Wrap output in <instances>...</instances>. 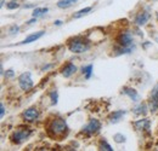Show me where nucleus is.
I'll list each match as a JSON object with an SVG mask.
<instances>
[{
  "instance_id": "nucleus-20",
  "label": "nucleus",
  "mask_w": 158,
  "mask_h": 151,
  "mask_svg": "<svg viewBox=\"0 0 158 151\" xmlns=\"http://www.w3.org/2000/svg\"><path fill=\"white\" fill-rule=\"evenodd\" d=\"M83 74H85V77L86 79H90V76L93 74V65H88L85 68H83Z\"/></svg>"
},
{
  "instance_id": "nucleus-18",
  "label": "nucleus",
  "mask_w": 158,
  "mask_h": 151,
  "mask_svg": "<svg viewBox=\"0 0 158 151\" xmlns=\"http://www.w3.org/2000/svg\"><path fill=\"white\" fill-rule=\"evenodd\" d=\"M91 11V7H85V9H83V10H80L78 11L77 14H74V18H80V17H83V16H85V15H88L89 12Z\"/></svg>"
},
{
  "instance_id": "nucleus-11",
  "label": "nucleus",
  "mask_w": 158,
  "mask_h": 151,
  "mask_svg": "<svg viewBox=\"0 0 158 151\" xmlns=\"http://www.w3.org/2000/svg\"><path fill=\"white\" fill-rule=\"evenodd\" d=\"M148 19H150V14L148 12H140L135 17V23L141 27V25H145L148 22Z\"/></svg>"
},
{
  "instance_id": "nucleus-24",
  "label": "nucleus",
  "mask_w": 158,
  "mask_h": 151,
  "mask_svg": "<svg viewBox=\"0 0 158 151\" xmlns=\"http://www.w3.org/2000/svg\"><path fill=\"white\" fill-rule=\"evenodd\" d=\"M5 76H6V77H14V76H15V72H14L12 69H9V70L5 72Z\"/></svg>"
},
{
  "instance_id": "nucleus-8",
  "label": "nucleus",
  "mask_w": 158,
  "mask_h": 151,
  "mask_svg": "<svg viewBox=\"0 0 158 151\" xmlns=\"http://www.w3.org/2000/svg\"><path fill=\"white\" fill-rule=\"evenodd\" d=\"M150 120L148 118H141V120H138V121H135L134 123H133V126L135 127V130L136 131H140V132H142V131H146V132H148V130H150Z\"/></svg>"
},
{
  "instance_id": "nucleus-23",
  "label": "nucleus",
  "mask_w": 158,
  "mask_h": 151,
  "mask_svg": "<svg viewBox=\"0 0 158 151\" xmlns=\"http://www.w3.org/2000/svg\"><path fill=\"white\" fill-rule=\"evenodd\" d=\"M113 139H114L117 143H123V141H125V137H124L123 134H120V133L114 134V135H113Z\"/></svg>"
},
{
  "instance_id": "nucleus-27",
  "label": "nucleus",
  "mask_w": 158,
  "mask_h": 151,
  "mask_svg": "<svg viewBox=\"0 0 158 151\" xmlns=\"http://www.w3.org/2000/svg\"><path fill=\"white\" fill-rule=\"evenodd\" d=\"M55 24H56V25H61L62 22H61V21H55Z\"/></svg>"
},
{
  "instance_id": "nucleus-6",
  "label": "nucleus",
  "mask_w": 158,
  "mask_h": 151,
  "mask_svg": "<svg viewBox=\"0 0 158 151\" xmlns=\"http://www.w3.org/2000/svg\"><path fill=\"white\" fill-rule=\"evenodd\" d=\"M100 130H101V123H100V121L96 120V118H91V120L89 121V123L83 128V132L85 133L86 135H94V134L99 133Z\"/></svg>"
},
{
  "instance_id": "nucleus-26",
  "label": "nucleus",
  "mask_w": 158,
  "mask_h": 151,
  "mask_svg": "<svg viewBox=\"0 0 158 151\" xmlns=\"http://www.w3.org/2000/svg\"><path fill=\"white\" fill-rule=\"evenodd\" d=\"M0 110H1V111H0V116H1V117H4V115H5V106H4V104H2V103L0 104Z\"/></svg>"
},
{
  "instance_id": "nucleus-16",
  "label": "nucleus",
  "mask_w": 158,
  "mask_h": 151,
  "mask_svg": "<svg viewBox=\"0 0 158 151\" xmlns=\"http://www.w3.org/2000/svg\"><path fill=\"white\" fill-rule=\"evenodd\" d=\"M48 11H49V9L48 7H35L34 9V11H33V14H32V16L33 17H41V16H44L45 14H48Z\"/></svg>"
},
{
  "instance_id": "nucleus-10",
  "label": "nucleus",
  "mask_w": 158,
  "mask_h": 151,
  "mask_svg": "<svg viewBox=\"0 0 158 151\" xmlns=\"http://www.w3.org/2000/svg\"><path fill=\"white\" fill-rule=\"evenodd\" d=\"M77 72V67L73 64V63H67L62 69H61V73L64 77H71L74 73Z\"/></svg>"
},
{
  "instance_id": "nucleus-25",
  "label": "nucleus",
  "mask_w": 158,
  "mask_h": 151,
  "mask_svg": "<svg viewBox=\"0 0 158 151\" xmlns=\"http://www.w3.org/2000/svg\"><path fill=\"white\" fill-rule=\"evenodd\" d=\"M19 30H20V28H19L17 25H12V27L10 28V33H11V34H15V33H17Z\"/></svg>"
},
{
  "instance_id": "nucleus-5",
  "label": "nucleus",
  "mask_w": 158,
  "mask_h": 151,
  "mask_svg": "<svg viewBox=\"0 0 158 151\" xmlns=\"http://www.w3.org/2000/svg\"><path fill=\"white\" fill-rule=\"evenodd\" d=\"M33 80H32V74L29 72L21 74L19 77V86L22 91H28L33 87Z\"/></svg>"
},
{
  "instance_id": "nucleus-29",
  "label": "nucleus",
  "mask_w": 158,
  "mask_h": 151,
  "mask_svg": "<svg viewBox=\"0 0 158 151\" xmlns=\"http://www.w3.org/2000/svg\"><path fill=\"white\" fill-rule=\"evenodd\" d=\"M157 18H158V15H157Z\"/></svg>"
},
{
  "instance_id": "nucleus-2",
  "label": "nucleus",
  "mask_w": 158,
  "mask_h": 151,
  "mask_svg": "<svg viewBox=\"0 0 158 151\" xmlns=\"http://www.w3.org/2000/svg\"><path fill=\"white\" fill-rule=\"evenodd\" d=\"M90 48V42L83 38H77L69 40L68 42V50L73 53H84Z\"/></svg>"
},
{
  "instance_id": "nucleus-17",
  "label": "nucleus",
  "mask_w": 158,
  "mask_h": 151,
  "mask_svg": "<svg viewBox=\"0 0 158 151\" xmlns=\"http://www.w3.org/2000/svg\"><path fill=\"white\" fill-rule=\"evenodd\" d=\"M147 113V105L145 103H140L138 106L134 108V114L136 115H145Z\"/></svg>"
},
{
  "instance_id": "nucleus-7",
  "label": "nucleus",
  "mask_w": 158,
  "mask_h": 151,
  "mask_svg": "<svg viewBox=\"0 0 158 151\" xmlns=\"http://www.w3.org/2000/svg\"><path fill=\"white\" fill-rule=\"evenodd\" d=\"M22 117H23L24 121H27V122H33V121L38 120V117H39V111H38L37 108H29V109H27V110H24V111L22 113Z\"/></svg>"
},
{
  "instance_id": "nucleus-28",
  "label": "nucleus",
  "mask_w": 158,
  "mask_h": 151,
  "mask_svg": "<svg viewBox=\"0 0 158 151\" xmlns=\"http://www.w3.org/2000/svg\"><path fill=\"white\" fill-rule=\"evenodd\" d=\"M24 7H34V5H24Z\"/></svg>"
},
{
  "instance_id": "nucleus-12",
  "label": "nucleus",
  "mask_w": 158,
  "mask_h": 151,
  "mask_svg": "<svg viewBox=\"0 0 158 151\" xmlns=\"http://www.w3.org/2000/svg\"><path fill=\"white\" fill-rule=\"evenodd\" d=\"M45 34V32H38V33H34V34H31V35H28L27 38L24 39L23 41H21L20 44L21 45H26V44H31V42H34V41H37L38 39H40L43 35Z\"/></svg>"
},
{
  "instance_id": "nucleus-1",
  "label": "nucleus",
  "mask_w": 158,
  "mask_h": 151,
  "mask_svg": "<svg viewBox=\"0 0 158 151\" xmlns=\"http://www.w3.org/2000/svg\"><path fill=\"white\" fill-rule=\"evenodd\" d=\"M67 130H68V127H67L66 120H63L61 117L54 118L48 126V133L51 137H62L67 132Z\"/></svg>"
},
{
  "instance_id": "nucleus-21",
  "label": "nucleus",
  "mask_w": 158,
  "mask_h": 151,
  "mask_svg": "<svg viewBox=\"0 0 158 151\" xmlns=\"http://www.w3.org/2000/svg\"><path fill=\"white\" fill-rule=\"evenodd\" d=\"M6 7H7L9 10H15V9L20 7V4H19V1H17V0H11L10 2H7Z\"/></svg>"
},
{
  "instance_id": "nucleus-3",
  "label": "nucleus",
  "mask_w": 158,
  "mask_h": 151,
  "mask_svg": "<svg viewBox=\"0 0 158 151\" xmlns=\"http://www.w3.org/2000/svg\"><path fill=\"white\" fill-rule=\"evenodd\" d=\"M32 134V131L29 130V128H23V127H20V128H17L16 131H14V133L11 134V137H10V139H11V141L14 143V144H22L23 141H26L28 138H29V135Z\"/></svg>"
},
{
  "instance_id": "nucleus-19",
  "label": "nucleus",
  "mask_w": 158,
  "mask_h": 151,
  "mask_svg": "<svg viewBox=\"0 0 158 151\" xmlns=\"http://www.w3.org/2000/svg\"><path fill=\"white\" fill-rule=\"evenodd\" d=\"M100 149H101V150H107V151L113 150L112 146H111L106 140H101V141H100Z\"/></svg>"
},
{
  "instance_id": "nucleus-14",
  "label": "nucleus",
  "mask_w": 158,
  "mask_h": 151,
  "mask_svg": "<svg viewBox=\"0 0 158 151\" xmlns=\"http://www.w3.org/2000/svg\"><path fill=\"white\" fill-rule=\"evenodd\" d=\"M124 115H125V111H124V110H117V111H113V113L111 114V115L108 116V118H110L111 122L116 123V122H118Z\"/></svg>"
},
{
  "instance_id": "nucleus-13",
  "label": "nucleus",
  "mask_w": 158,
  "mask_h": 151,
  "mask_svg": "<svg viewBox=\"0 0 158 151\" xmlns=\"http://www.w3.org/2000/svg\"><path fill=\"white\" fill-rule=\"evenodd\" d=\"M122 92L125 95H128L133 102H138L139 100V93L134 90V88H130V87H124L122 90Z\"/></svg>"
},
{
  "instance_id": "nucleus-22",
  "label": "nucleus",
  "mask_w": 158,
  "mask_h": 151,
  "mask_svg": "<svg viewBox=\"0 0 158 151\" xmlns=\"http://www.w3.org/2000/svg\"><path fill=\"white\" fill-rule=\"evenodd\" d=\"M50 98H51V103L55 105V104H57V99H59V95H57V92L56 91H52L51 93H50Z\"/></svg>"
},
{
  "instance_id": "nucleus-9",
  "label": "nucleus",
  "mask_w": 158,
  "mask_h": 151,
  "mask_svg": "<svg viewBox=\"0 0 158 151\" xmlns=\"http://www.w3.org/2000/svg\"><path fill=\"white\" fill-rule=\"evenodd\" d=\"M150 109L151 111H156L158 109V85L152 91L151 99H150Z\"/></svg>"
},
{
  "instance_id": "nucleus-15",
  "label": "nucleus",
  "mask_w": 158,
  "mask_h": 151,
  "mask_svg": "<svg viewBox=\"0 0 158 151\" xmlns=\"http://www.w3.org/2000/svg\"><path fill=\"white\" fill-rule=\"evenodd\" d=\"M78 0H60L57 2V6L60 9H68L71 6H73Z\"/></svg>"
},
{
  "instance_id": "nucleus-4",
  "label": "nucleus",
  "mask_w": 158,
  "mask_h": 151,
  "mask_svg": "<svg viewBox=\"0 0 158 151\" xmlns=\"http://www.w3.org/2000/svg\"><path fill=\"white\" fill-rule=\"evenodd\" d=\"M117 44L119 46L124 47V48H129L131 50L133 48V45H134V40L133 37L129 32H123L120 33L118 37H117Z\"/></svg>"
}]
</instances>
